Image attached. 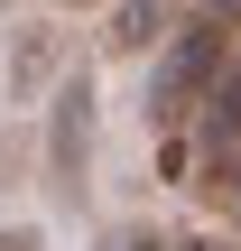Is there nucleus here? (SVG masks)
Returning <instances> with one entry per match:
<instances>
[{
	"instance_id": "6",
	"label": "nucleus",
	"mask_w": 241,
	"mask_h": 251,
	"mask_svg": "<svg viewBox=\"0 0 241 251\" xmlns=\"http://www.w3.org/2000/svg\"><path fill=\"white\" fill-rule=\"evenodd\" d=\"M102 251H167V224H149V214H130V224H111Z\"/></svg>"
},
{
	"instance_id": "2",
	"label": "nucleus",
	"mask_w": 241,
	"mask_h": 251,
	"mask_svg": "<svg viewBox=\"0 0 241 251\" xmlns=\"http://www.w3.org/2000/svg\"><path fill=\"white\" fill-rule=\"evenodd\" d=\"M223 56H232V28H223V19H176V28L149 47V121H158V130H186V112H195V93L214 84Z\"/></svg>"
},
{
	"instance_id": "5",
	"label": "nucleus",
	"mask_w": 241,
	"mask_h": 251,
	"mask_svg": "<svg viewBox=\"0 0 241 251\" xmlns=\"http://www.w3.org/2000/svg\"><path fill=\"white\" fill-rule=\"evenodd\" d=\"M28 168H37V130H28V121H9V130H0V196H19V186H28Z\"/></svg>"
},
{
	"instance_id": "8",
	"label": "nucleus",
	"mask_w": 241,
	"mask_h": 251,
	"mask_svg": "<svg viewBox=\"0 0 241 251\" xmlns=\"http://www.w3.org/2000/svg\"><path fill=\"white\" fill-rule=\"evenodd\" d=\"M0 251H46V233L37 224H0Z\"/></svg>"
},
{
	"instance_id": "1",
	"label": "nucleus",
	"mask_w": 241,
	"mask_h": 251,
	"mask_svg": "<svg viewBox=\"0 0 241 251\" xmlns=\"http://www.w3.org/2000/svg\"><path fill=\"white\" fill-rule=\"evenodd\" d=\"M37 102H46V121H37V168H46V196H56L65 214H84V205H93V130H102L93 65H84V56H65V65H56V84H46Z\"/></svg>"
},
{
	"instance_id": "3",
	"label": "nucleus",
	"mask_w": 241,
	"mask_h": 251,
	"mask_svg": "<svg viewBox=\"0 0 241 251\" xmlns=\"http://www.w3.org/2000/svg\"><path fill=\"white\" fill-rule=\"evenodd\" d=\"M65 56H74V37H65L46 9H37V19H19V28L0 37V93H9V102H37V93L56 84V65H65Z\"/></svg>"
},
{
	"instance_id": "4",
	"label": "nucleus",
	"mask_w": 241,
	"mask_h": 251,
	"mask_svg": "<svg viewBox=\"0 0 241 251\" xmlns=\"http://www.w3.org/2000/svg\"><path fill=\"white\" fill-rule=\"evenodd\" d=\"M102 9H111V19H102V56H121V65L149 56V47L186 19V0H102Z\"/></svg>"
},
{
	"instance_id": "9",
	"label": "nucleus",
	"mask_w": 241,
	"mask_h": 251,
	"mask_svg": "<svg viewBox=\"0 0 241 251\" xmlns=\"http://www.w3.org/2000/svg\"><path fill=\"white\" fill-rule=\"evenodd\" d=\"M204 19H223V28H241V0H204Z\"/></svg>"
},
{
	"instance_id": "7",
	"label": "nucleus",
	"mask_w": 241,
	"mask_h": 251,
	"mask_svg": "<svg viewBox=\"0 0 241 251\" xmlns=\"http://www.w3.org/2000/svg\"><path fill=\"white\" fill-rule=\"evenodd\" d=\"M167 251H241V233H167Z\"/></svg>"
},
{
	"instance_id": "10",
	"label": "nucleus",
	"mask_w": 241,
	"mask_h": 251,
	"mask_svg": "<svg viewBox=\"0 0 241 251\" xmlns=\"http://www.w3.org/2000/svg\"><path fill=\"white\" fill-rule=\"evenodd\" d=\"M46 9H93V0H46Z\"/></svg>"
}]
</instances>
